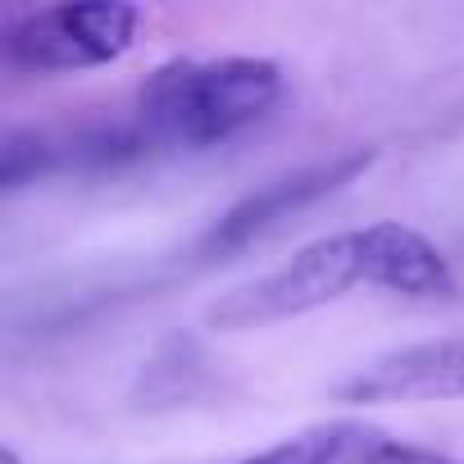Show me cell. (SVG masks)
<instances>
[{"label": "cell", "instance_id": "52a82bcc", "mask_svg": "<svg viewBox=\"0 0 464 464\" xmlns=\"http://www.w3.org/2000/svg\"><path fill=\"white\" fill-rule=\"evenodd\" d=\"M232 464H464V459L450 450L405 441L378 423L333 419V423H314L296 437H283L256 455H242Z\"/></svg>", "mask_w": 464, "mask_h": 464}, {"label": "cell", "instance_id": "5b68a950", "mask_svg": "<svg viewBox=\"0 0 464 464\" xmlns=\"http://www.w3.org/2000/svg\"><path fill=\"white\" fill-rule=\"evenodd\" d=\"M137 160H150V146L141 141L132 119L78 128H14L0 150V182H5V191H14L46 173H92Z\"/></svg>", "mask_w": 464, "mask_h": 464}, {"label": "cell", "instance_id": "3957f363", "mask_svg": "<svg viewBox=\"0 0 464 464\" xmlns=\"http://www.w3.org/2000/svg\"><path fill=\"white\" fill-rule=\"evenodd\" d=\"M141 28V10L128 0H64L42 5L5 24L0 55L19 73L55 78L114 64L132 51Z\"/></svg>", "mask_w": 464, "mask_h": 464}, {"label": "cell", "instance_id": "277c9868", "mask_svg": "<svg viewBox=\"0 0 464 464\" xmlns=\"http://www.w3.org/2000/svg\"><path fill=\"white\" fill-rule=\"evenodd\" d=\"M378 160L373 146H351V150H337L328 160H314V164H301L283 178H269L265 187L246 191L237 205H227L209 227H205V237L196 242V260H232V256H242L251 251L256 242L274 237V232L314 209L319 200L346 191L355 178L369 173V164Z\"/></svg>", "mask_w": 464, "mask_h": 464}, {"label": "cell", "instance_id": "8992f818", "mask_svg": "<svg viewBox=\"0 0 464 464\" xmlns=\"http://www.w3.org/2000/svg\"><path fill=\"white\" fill-rule=\"evenodd\" d=\"M342 405H428L464 401V333L410 342L360 364L342 387Z\"/></svg>", "mask_w": 464, "mask_h": 464}, {"label": "cell", "instance_id": "6da1fadb", "mask_svg": "<svg viewBox=\"0 0 464 464\" xmlns=\"http://www.w3.org/2000/svg\"><path fill=\"white\" fill-rule=\"evenodd\" d=\"M355 292L437 301L455 292V274L432 237H423L410 223L382 218V223L314 237L310 246H301L269 274L223 292L205 310V319L209 328H223V333H246V328H269L283 319L314 314Z\"/></svg>", "mask_w": 464, "mask_h": 464}, {"label": "cell", "instance_id": "ba28073f", "mask_svg": "<svg viewBox=\"0 0 464 464\" xmlns=\"http://www.w3.org/2000/svg\"><path fill=\"white\" fill-rule=\"evenodd\" d=\"M0 464H24V459H19V450H10V446H5V450H0Z\"/></svg>", "mask_w": 464, "mask_h": 464}, {"label": "cell", "instance_id": "7a4b0ae2", "mask_svg": "<svg viewBox=\"0 0 464 464\" xmlns=\"http://www.w3.org/2000/svg\"><path fill=\"white\" fill-rule=\"evenodd\" d=\"M287 96V73L265 55L164 60L132 96V128L150 155L209 150L256 128Z\"/></svg>", "mask_w": 464, "mask_h": 464}]
</instances>
